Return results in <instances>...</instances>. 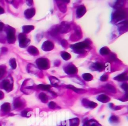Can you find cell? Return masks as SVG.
I'll return each mask as SVG.
<instances>
[{"instance_id": "6da1fadb", "label": "cell", "mask_w": 128, "mask_h": 126, "mask_svg": "<svg viewBox=\"0 0 128 126\" xmlns=\"http://www.w3.org/2000/svg\"><path fill=\"white\" fill-rule=\"evenodd\" d=\"M1 86L2 88L5 89L7 91H10V89H12L10 83L9 81V80L7 79L4 80L1 82Z\"/></svg>"}, {"instance_id": "7a4b0ae2", "label": "cell", "mask_w": 128, "mask_h": 126, "mask_svg": "<svg viewBox=\"0 0 128 126\" xmlns=\"http://www.w3.org/2000/svg\"><path fill=\"white\" fill-rule=\"evenodd\" d=\"M0 108L2 111H3L4 112H8L10 110V103L6 102V103H4L2 105Z\"/></svg>"}, {"instance_id": "3957f363", "label": "cell", "mask_w": 128, "mask_h": 126, "mask_svg": "<svg viewBox=\"0 0 128 126\" xmlns=\"http://www.w3.org/2000/svg\"><path fill=\"white\" fill-rule=\"evenodd\" d=\"M83 126H101V125L96 120H90L85 122Z\"/></svg>"}, {"instance_id": "277c9868", "label": "cell", "mask_w": 128, "mask_h": 126, "mask_svg": "<svg viewBox=\"0 0 128 126\" xmlns=\"http://www.w3.org/2000/svg\"><path fill=\"white\" fill-rule=\"evenodd\" d=\"M79 124V120L78 118H74L70 121V126H78Z\"/></svg>"}, {"instance_id": "5b68a950", "label": "cell", "mask_w": 128, "mask_h": 126, "mask_svg": "<svg viewBox=\"0 0 128 126\" xmlns=\"http://www.w3.org/2000/svg\"><path fill=\"white\" fill-rule=\"evenodd\" d=\"M7 37H8V41L9 42H11V41H12V40H13V38H14V34H13V33L12 32V30L9 29L8 31V35H7Z\"/></svg>"}, {"instance_id": "8992f818", "label": "cell", "mask_w": 128, "mask_h": 126, "mask_svg": "<svg viewBox=\"0 0 128 126\" xmlns=\"http://www.w3.org/2000/svg\"><path fill=\"white\" fill-rule=\"evenodd\" d=\"M110 120L112 123H115L118 121V118L116 116H112L110 118Z\"/></svg>"}, {"instance_id": "52a82bcc", "label": "cell", "mask_w": 128, "mask_h": 126, "mask_svg": "<svg viewBox=\"0 0 128 126\" xmlns=\"http://www.w3.org/2000/svg\"><path fill=\"white\" fill-rule=\"evenodd\" d=\"M5 72V69L3 66L0 67V78L4 75Z\"/></svg>"}, {"instance_id": "ba28073f", "label": "cell", "mask_w": 128, "mask_h": 126, "mask_svg": "<svg viewBox=\"0 0 128 126\" xmlns=\"http://www.w3.org/2000/svg\"><path fill=\"white\" fill-rule=\"evenodd\" d=\"M21 105H22V103L18 101H16L14 102V106H15V107L18 108V107H20Z\"/></svg>"}, {"instance_id": "9c48e42d", "label": "cell", "mask_w": 128, "mask_h": 126, "mask_svg": "<svg viewBox=\"0 0 128 126\" xmlns=\"http://www.w3.org/2000/svg\"><path fill=\"white\" fill-rule=\"evenodd\" d=\"M10 66H12V68H14V67H16V64H15V61L14 59H11L10 61Z\"/></svg>"}, {"instance_id": "30bf717a", "label": "cell", "mask_w": 128, "mask_h": 126, "mask_svg": "<svg viewBox=\"0 0 128 126\" xmlns=\"http://www.w3.org/2000/svg\"><path fill=\"white\" fill-rule=\"evenodd\" d=\"M4 94L3 93V92L1 91H0V99H2L4 98Z\"/></svg>"}, {"instance_id": "8fae6325", "label": "cell", "mask_w": 128, "mask_h": 126, "mask_svg": "<svg viewBox=\"0 0 128 126\" xmlns=\"http://www.w3.org/2000/svg\"><path fill=\"white\" fill-rule=\"evenodd\" d=\"M4 27V24L2 22H0V31H1Z\"/></svg>"}, {"instance_id": "7c38bea8", "label": "cell", "mask_w": 128, "mask_h": 126, "mask_svg": "<svg viewBox=\"0 0 128 126\" xmlns=\"http://www.w3.org/2000/svg\"><path fill=\"white\" fill-rule=\"evenodd\" d=\"M54 103H53V102H51V103H50V107L51 108H54Z\"/></svg>"}, {"instance_id": "4fadbf2b", "label": "cell", "mask_w": 128, "mask_h": 126, "mask_svg": "<svg viewBox=\"0 0 128 126\" xmlns=\"http://www.w3.org/2000/svg\"><path fill=\"white\" fill-rule=\"evenodd\" d=\"M4 9H3L2 7H0V14L4 13Z\"/></svg>"}, {"instance_id": "5bb4252c", "label": "cell", "mask_w": 128, "mask_h": 126, "mask_svg": "<svg viewBox=\"0 0 128 126\" xmlns=\"http://www.w3.org/2000/svg\"><path fill=\"white\" fill-rule=\"evenodd\" d=\"M0 126H1V125H0Z\"/></svg>"}]
</instances>
